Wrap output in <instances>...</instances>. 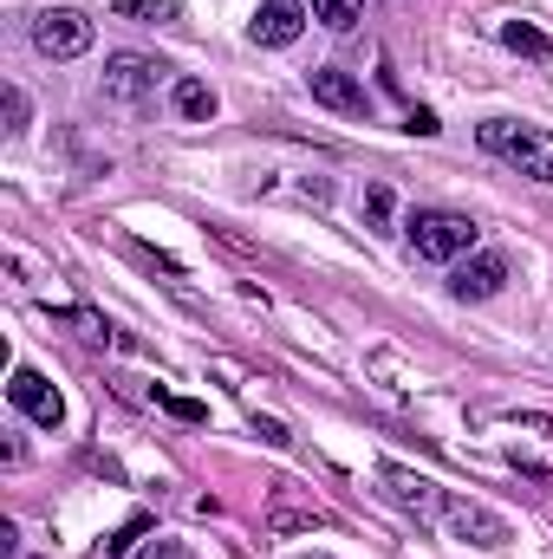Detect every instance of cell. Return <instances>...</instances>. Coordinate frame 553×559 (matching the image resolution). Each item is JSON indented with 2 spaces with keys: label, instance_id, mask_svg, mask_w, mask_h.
Returning a JSON list of instances; mask_svg holds the SVG:
<instances>
[{
  "label": "cell",
  "instance_id": "obj_1",
  "mask_svg": "<svg viewBox=\"0 0 553 559\" xmlns=\"http://www.w3.org/2000/svg\"><path fill=\"white\" fill-rule=\"evenodd\" d=\"M475 138H482V150H489V156L515 163L521 176H534V182H553V131L515 124V118H489Z\"/></svg>",
  "mask_w": 553,
  "mask_h": 559
},
{
  "label": "cell",
  "instance_id": "obj_2",
  "mask_svg": "<svg viewBox=\"0 0 553 559\" xmlns=\"http://www.w3.org/2000/svg\"><path fill=\"white\" fill-rule=\"evenodd\" d=\"M411 248H416V261H436V267L469 261V248H475V222L456 215V209H416L411 215Z\"/></svg>",
  "mask_w": 553,
  "mask_h": 559
},
{
  "label": "cell",
  "instance_id": "obj_3",
  "mask_svg": "<svg viewBox=\"0 0 553 559\" xmlns=\"http://www.w3.org/2000/svg\"><path fill=\"white\" fill-rule=\"evenodd\" d=\"M33 46H39L46 59H79V52L92 46V20H85L79 7H46V13L33 20Z\"/></svg>",
  "mask_w": 553,
  "mask_h": 559
},
{
  "label": "cell",
  "instance_id": "obj_4",
  "mask_svg": "<svg viewBox=\"0 0 553 559\" xmlns=\"http://www.w3.org/2000/svg\"><path fill=\"white\" fill-rule=\"evenodd\" d=\"M443 514H449V534H456V540H469V547H489V554H502V547L515 540V527H508L495 508H482V501H449Z\"/></svg>",
  "mask_w": 553,
  "mask_h": 559
},
{
  "label": "cell",
  "instance_id": "obj_5",
  "mask_svg": "<svg viewBox=\"0 0 553 559\" xmlns=\"http://www.w3.org/2000/svg\"><path fill=\"white\" fill-rule=\"evenodd\" d=\"M156 59H143V52H111L105 59V98L111 105H138V98H150L156 92Z\"/></svg>",
  "mask_w": 553,
  "mask_h": 559
},
{
  "label": "cell",
  "instance_id": "obj_6",
  "mask_svg": "<svg viewBox=\"0 0 553 559\" xmlns=\"http://www.w3.org/2000/svg\"><path fill=\"white\" fill-rule=\"evenodd\" d=\"M378 481H385V495H391L398 508H411L416 521H423V514H436V508H449V501H443V488H436L430 475L404 468V462H385V468H378Z\"/></svg>",
  "mask_w": 553,
  "mask_h": 559
},
{
  "label": "cell",
  "instance_id": "obj_7",
  "mask_svg": "<svg viewBox=\"0 0 553 559\" xmlns=\"http://www.w3.org/2000/svg\"><path fill=\"white\" fill-rule=\"evenodd\" d=\"M7 397H13V411H26L33 423H46V429H59V417H66V404H59V391L33 371V365H20L13 378H7Z\"/></svg>",
  "mask_w": 553,
  "mask_h": 559
},
{
  "label": "cell",
  "instance_id": "obj_8",
  "mask_svg": "<svg viewBox=\"0 0 553 559\" xmlns=\"http://www.w3.org/2000/svg\"><path fill=\"white\" fill-rule=\"evenodd\" d=\"M306 85H313V105H326V111H339V118H365V111H372V105H365V85H358L352 72H339V66L306 72Z\"/></svg>",
  "mask_w": 553,
  "mask_h": 559
},
{
  "label": "cell",
  "instance_id": "obj_9",
  "mask_svg": "<svg viewBox=\"0 0 553 559\" xmlns=\"http://www.w3.org/2000/svg\"><path fill=\"white\" fill-rule=\"evenodd\" d=\"M306 13L313 7H299V0H261V13H255V46H293L299 33H306Z\"/></svg>",
  "mask_w": 553,
  "mask_h": 559
},
{
  "label": "cell",
  "instance_id": "obj_10",
  "mask_svg": "<svg viewBox=\"0 0 553 559\" xmlns=\"http://www.w3.org/2000/svg\"><path fill=\"white\" fill-rule=\"evenodd\" d=\"M502 286H508V261H502V254H469V261L449 274V293H456V299H495Z\"/></svg>",
  "mask_w": 553,
  "mask_h": 559
},
{
  "label": "cell",
  "instance_id": "obj_11",
  "mask_svg": "<svg viewBox=\"0 0 553 559\" xmlns=\"http://www.w3.org/2000/svg\"><path fill=\"white\" fill-rule=\"evenodd\" d=\"M169 105H176L183 124H215V92H209L202 79H176V85H169Z\"/></svg>",
  "mask_w": 553,
  "mask_h": 559
},
{
  "label": "cell",
  "instance_id": "obj_12",
  "mask_svg": "<svg viewBox=\"0 0 553 559\" xmlns=\"http://www.w3.org/2000/svg\"><path fill=\"white\" fill-rule=\"evenodd\" d=\"M502 46L521 52V59H553V39L534 26V20H508V26H502Z\"/></svg>",
  "mask_w": 553,
  "mask_h": 559
},
{
  "label": "cell",
  "instance_id": "obj_13",
  "mask_svg": "<svg viewBox=\"0 0 553 559\" xmlns=\"http://www.w3.org/2000/svg\"><path fill=\"white\" fill-rule=\"evenodd\" d=\"M268 527H274V534H313V527H326V514H319V508H299V501L280 495L274 508H268Z\"/></svg>",
  "mask_w": 553,
  "mask_h": 559
},
{
  "label": "cell",
  "instance_id": "obj_14",
  "mask_svg": "<svg viewBox=\"0 0 553 559\" xmlns=\"http://www.w3.org/2000/svg\"><path fill=\"white\" fill-rule=\"evenodd\" d=\"M306 7H313V20L332 26V33H352L358 13H365V0H306Z\"/></svg>",
  "mask_w": 553,
  "mask_h": 559
},
{
  "label": "cell",
  "instance_id": "obj_15",
  "mask_svg": "<svg viewBox=\"0 0 553 559\" xmlns=\"http://www.w3.org/2000/svg\"><path fill=\"white\" fill-rule=\"evenodd\" d=\"M143 534H150V514H131L118 534H105V559H125V554H131V547L143 540Z\"/></svg>",
  "mask_w": 553,
  "mask_h": 559
},
{
  "label": "cell",
  "instance_id": "obj_16",
  "mask_svg": "<svg viewBox=\"0 0 553 559\" xmlns=\"http://www.w3.org/2000/svg\"><path fill=\"white\" fill-rule=\"evenodd\" d=\"M0 105H7V138H26V118H33L26 92H20V85H7V92H0Z\"/></svg>",
  "mask_w": 553,
  "mask_h": 559
},
{
  "label": "cell",
  "instance_id": "obj_17",
  "mask_svg": "<svg viewBox=\"0 0 553 559\" xmlns=\"http://www.w3.org/2000/svg\"><path fill=\"white\" fill-rule=\"evenodd\" d=\"M118 13H125V20H176L183 7H176V0H125Z\"/></svg>",
  "mask_w": 553,
  "mask_h": 559
},
{
  "label": "cell",
  "instance_id": "obj_18",
  "mask_svg": "<svg viewBox=\"0 0 553 559\" xmlns=\"http://www.w3.org/2000/svg\"><path fill=\"white\" fill-rule=\"evenodd\" d=\"M156 404H163L169 417H183V423H209V411H202L196 397H156Z\"/></svg>",
  "mask_w": 553,
  "mask_h": 559
},
{
  "label": "cell",
  "instance_id": "obj_19",
  "mask_svg": "<svg viewBox=\"0 0 553 559\" xmlns=\"http://www.w3.org/2000/svg\"><path fill=\"white\" fill-rule=\"evenodd\" d=\"M365 215L385 228V222H391V189H378V182H372V189H365Z\"/></svg>",
  "mask_w": 553,
  "mask_h": 559
},
{
  "label": "cell",
  "instance_id": "obj_20",
  "mask_svg": "<svg viewBox=\"0 0 553 559\" xmlns=\"http://www.w3.org/2000/svg\"><path fill=\"white\" fill-rule=\"evenodd\" d=\"M255 436H261V442H274V449L293 442V436H286V423H274V417H255Z\"/></svg>",
  "mask_w": 553,
  "mask_h": 559
},
{
  "label": "cell",
  "instance_id": "obj_21",
  "mask_svg": "<svg viewBox=\"0 0 553 559\" xmlns=\"http://www.w3.org/2000/svg\"><path fill=\"white\" fill-rule=\"evenodd\" d=\"M411 131H416V138H436L443 124H436V111H423V105H416V111H411Z\"/></svg>",
  "mask_w": 553,
  "mask_h": 559
},
{
  "label": "cell",
  "instance_id": "obj_22",
  "mask_svg": "<svg viewBox=\"0 0 553 559\" xmlns=\"http://www.w3.org/2000/svg\"><path fill=\"white\" fill-rule=\"evenodd\" d=\"M138 559H189V554H183V547H176V540H156V547H143Z\"/></svg>",
  "mask_w": 553,
  "mask_h": 559
}]
</instances>
